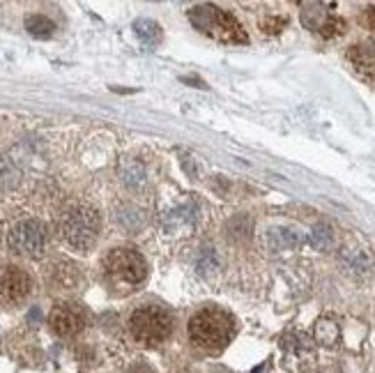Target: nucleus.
Instances as JSON below:
<instances>
[{"label":"nucleus","instance_id":"obj_2","mask_svg":"<svg viewBox=\"0 0 375 373\" xmlns=\"http://www.w3.org/2000/svg\"><path fill=\"white\" fill-rule=\"evenodd\" d=\"M189 21L191 26L200 31L202 35L212 37L216 42L223 44H246V31L242 24L232 17L230 12L221 10L216 5H196L189 10Z\"/></svg>","mask_w":375,"mask_h":373},{"label":"nucleus","instance_id":"obj_24","mask_svg":"<svg viewBox=\"0 0 375 373\" xmlns=\"http://www.w3.org/2000/svg\"><path fill=\"white\" fill-rule=\"evenodd\" d=\"M362 24H364L366 28H371V31H375V5L369 7V10H364V14H362Z\"/></svg>","mask_w":375,"mask_h":373},{"label":"nucleus","instance_id":"obj_5","mask_svg":"<svg viewBox=\"0 0 375 373\" xmlns=\"http://www.w3.org/2000/svg\"><path fill=\"white\" fill-rule=\"evenodd\" d=\"M129 332L138 343L159 346L173 332V316H170V311H166L163 307H154V304L141 307L131 313Z\"/></svg>","mask_w":375,"mask_h":373},{"label":"nucleus","instance_id":"obj_16","mask_svg":"<svg viewBox=\"0 0 375 373\" xmlns=\"http://www.w3.org/2000/svg\"><path fill=\"white\" fill-rule=\"evenodd\" d=\"M19 180H21V170L17 166V161L7 154H0V186L3 189H12Z\"/></svg>","mask_w":375,"mask_h":373},{"label":"nucleus","instance_id":"obj_9","mask_svg":"<svg viewBox=\"0 0 375 373\" xmlns=\"http://www.w3.org/2000/svg\"><path fill=\"white\" fill-rule=\"evenodd\" d=\"M346 58L359 77L375 84V44L373 42H362V44L350 47Z\"/></svg>","mask_w":375,"mask_h":373},{"label":"nucleus","instance_id":"obj_21","mask_svg":"<svg viewBox=\"0 0 375 373\" xmlns=\"http://www.w3.org/2000/svg\"><path fill=\"white\" fill-rule=\"evenodd\" d=\"M343 31H346V21L339 19V17H334V14H332V17L327 19V24L320 28L318 35L325 37V40H332V37H339Z\"/></svg>","mask_w":375,"mask_h":373},{"label":"nucleus","instance_id":"obj_17","mask_svg":"<svg viewBox=\"0 0 375 373\" xmlns=\"http://www.w3.org/2000/svg\"><path fill=\"white\" fill-rule=\"evenodd\" d=\"M309 242H311V247L318 249V251L332 249V244H334V228L327 226V223H318V226H313V230H311Z\"/></svg>","mask_w":375,"mask_h":373},{"label":"nucleus","instance_id":"obj_20","mask_svg":"<svg viewBox=\"0 0 375 373\" xmlns=\"http://www.w3.org/2000/svg\"><path fill=\"white\" fill-rule=\"evenodd\" d=\"M118 221L127 228H136L143 223V212L136 210V207H131V205H122V210H120V214H118Z\"/></svg>","mask_w":375,"mask_h":373},{"label":"nucleus","instance_id":"obj_6","mask_svg":"<svg viewBox=\"0 0 375 373\" xmlns=\"http://www.w3.org/2000/svg\"><path fill=\"white\" fill-rule=\"evenodd\" d=\"M7 242L17 256L40 258L47 249V226L40 219H24L10 230Z\"/></svg>","mask_w":375,"mask_h":373},{"label":"nucleus","instance_id":"obj_8","mask_svg":"<svg viewBox=\"0 0 375 373\" xmlns=\"http://www.w3.org/2000/svg\"><path fill=\"white\" fill-rule=\"evenodd\" d=\"M30 288H33V281H30L28 272H24L21 267L7 265L0 270V300L17 304L26 300Z\"/></svg>","mask_w":375,"mask_h":373},{"label":"nucleus","instance_id":"obj_15","mask_svg":"<svg viewBox=\"0 0 375 373\" xmlns=\"http://www.w3.org/2000/svg\"><path fill=\"white\" fill-rule=\"evenodd\" d=\"M313 337H316L320 346L332 348L341 339V327L336 325V320H332V318H320L316 323V330H313Z\"/></svg>","mask_w":375,"mask_h":373},{"label":"nucleus","instance_id":"obj_19","mask_svg":"<svg viewBox=\"0 0 375 373\" xmlns=\"http://www.w3.org/2000/svg\"><path fill=\"white\" fill-rule=\"evenodd\" d=\"M134 31L141 37V42H145L147 47H157L161 40V26H157L154 21H147V19H141L134 24Z\"/></svg>","mask_w":375,"mask_h":373},{"label":"nucleus","instance_id":"obj_3","mask_svg":"<svg viewBox=\"0 0 375 373\" xmlns=\"http://www.w3.org/2000/svg\"><path fill=\"white\" fill-rule=\"evenodd\" d=\"M104 270H106L109 283L118 293H131L147 277V263L136 249L118 247L113 249L104 260Z\"/></svg>","mask_w":375,"mask_h":373},{"label":"nucleus","instance_id":"obj_14","mask_svg":"<svg viewBox=\"0 0 375 373\" xmlns=\"http://www.w3.org/2000/svg\"><path fill=\"white\" fill-rule=\"evenodd\" d=\"M267 244L272 251H288L297 249L302 244V235H299L297 228L290 226H276L267 230Z\"/></svg>","mask_w":375,"mask_h":373},{"label":"nucleus","instance_id":"obj_10","mask_svg":"<svg viewBox=\"0 0 375 373\" xmlns=\"http://www.w3.org/2000/svg\"><path fill=\"white\" fill-rule=\"evenodd\" d=\"M196 212H198L196 203L186 200V203L177 205L163 214V228H166L168 233H184V230L193 228V223H196V217H198Z\"/></svg>","mask_w":375,"mask_h":373},{"label":"nucleus","instance_id":"obj_12","mask_svg":"<svg viewBox=\"0 0 375 373\" xmlns=\"http://www.w3.org/2000/svg\"><path fill=\"white\" fill-rule=\"evenodd\" d=\"M341 265L346 267V272L352 277H369L373 272V260L364 249L348 247L341 251Z\"/></svg>","mask_w":375,"mask_h":373},{"label":"nucleus","instance_id":"obj_18","mask_svg":"<svg viewBox=\"0 0 375 373\" xmlns=\"http://www.w3.org/2000/svg\"><path fill=\"white\" fill-rule=\"evenodd\" d=\"M26 31L33 37H51L56 31V24L44 14H33L26 19Z\"/></svg>","mask_w":375,"mask_h":373},{"label":"nucleus","instance_id":"obj_11","mask_svg":"<svg viewBox=\"0 0 375 373\" xmlns=\"http://www.w3.org/2000/svg\"><path fill=\"white\" fill-rule=\"evenodd\" d=\"M120 180L134 191L145 189L147 182H150L145 164L141 161L138 157H125V159L120 161Z\"/></svg>","mask_w":375,"mask_h":373},{"label":"nucleus","instance_id":"obj_22","mask_svg":"<svg viewBox=\"0 0 375 373\" xmlns=\"http://www.w3.org/2000/svg\"><path fill=\"white\" fill-rule=\"evenodd\" d=\"M198 270H200L202 274L216 270V253H214V249H202V251H200V256H198Z\"/></svg>","mask_w":375,"mask_h":373},{"label":"nucleus","instance_id":"obj_7","mask_svg":"<svg viewBox=\"0 0 375 373\" xmlns=\"http://www.w3.org/2000/svg\"><path fill=\"white\" fill-rule=\"evenodd\" d=\"M49 323H51V330H54L58 337L72 339L86 327V316L77 304H58V307L51 311Z\"/></svg>","mask_w":375,"mask_h":373},{"label":"nucleus","instance_id":"obj_13","mask_svg":"<svg viewBox=\"0 0 375 373\" xmlns=\"http://www.w3.org/2000/svg\"><path fill=\"white\" fill-rule=\"evenodd\" d=\"M299 10H302L299 12L302 24L309 28V31L320 33V28L327 24L329 17H332V12H327V10H334V3H302Z\"/></svg>","mask_w":375,"mask_h":373},{"label":"nucleus","instance_id":"obj_23","mask_svg":"<svg viewBox=\"0 0 375 373\" xmlns=\"http://www.w3.org/2000/svg\"><path fill=\"white\" fill-rule=\"evenodd\" d=\"M286 24H288L286 17H269V19L262 21V31H265L267 35H276L286 28Z\"/></svg>","mask_w":375,"mask_h":373},{"label":"nucleus","instance_id":"obj_4","mask_svg":"<svg viewBox=\"0 0 375 373\" xmlns=\"http://www.w3.org/2000/svg\"><path fill=\"white\" fill-rule=\"evenodd\" d=\"M99 226H102L99 212L90 205H74L63 214V219H60L63 240L79 251H88L97 242Z\"/></svg>","mask_w":375,"mask_h":373},{"label":"nucleus","instance_id":"obj_1","mask_svg":"<svg viewBox=\"0 0 375 373\" xmlns=\"http://www.w3.org/2000/svg\"><path fill=\"white\" fill-rule=\"evenodd\" d=\"M189 339L202 353L216 355L228 346L232 334H235V320L228 311L207 307L193 313L189 320Z\"/></svg>","mask_w":375,"mask_h":373}]
</instances>
